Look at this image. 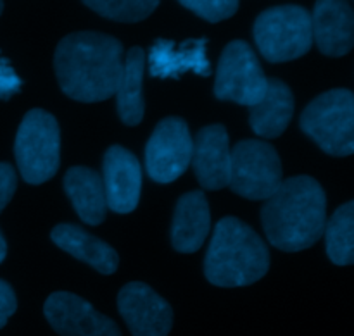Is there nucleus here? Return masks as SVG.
<instances>
[{"instance_id": "obj_1", "label": "nucleus", "mask_w": 354, "mask_h": 336, "mask_svg": "<svg viewBox=\"0 0 354 336\" xmlns=\"http://www.w3.org/2000/svg\"><path fill=\"white\" fill-rule=\"evenodd\" d=\"M55 76L73 100L92 103L114 97L123 72V45L109 34L78 31L59 41Z\"/></svg>"}, {"instance_id": "obj_2", "label": "nucleus", "mask_w": 354, "mask_h": 336, "mask_svg": "<svg viewBox=\"0 0 354 336\" xmlns=\"http://www.w3.org/2000/svg\"><path fill=\"white\" fill-rule=\"evenodd\" d=\"M266 238L283 252H301L324 237L327 224V197L311 176L283 179L261 209Z\"/></svg>"}, {"instance_id": "obj_3", "label": "nucleus", "mask_w": 354, "mask_h": 336, "mask_svg": "<svg viewBox=\"0 0 354 336\" xmlns=\"http://www.w3.org/2000/svg\"><path fill=\"white\" fill-rule=\"evenodd\" d=\"M270 252L259 235L234 216L218 221L204 257V275L214 286L239 288L265 278Z\"/></svg>"}, {"instance_id": "obj_4", "label": "nucleus", "mask_w": 354, "mask_h": 336, "mask_svg": "<svg viewBox=\"0 0 354 336\" xmlns=\"http://www.w3.org/2000/svg\"><path fill=\"white\" fill-rule=\"evenodd\" d=\"M17 169L30 185H41L61 164V131L55 117L44 109L28 110L14 141Z\"/></svg>"}, {"instance_id": "obj_5", "label": "nucleus", "mask_w": 354, "mask_h": 336, "mask_svg": "<svg viewBox=\"0 0 354 336\" xmlns=\"http://www.w3.org/2000/svg\"><path fill=\"white\" fill-rule=\"evenodd\" d=\"M301 130L318 147L334 157L354 152V97L349 90L335 88L318 95L301 114Z\"/></svg>"}, {"instance_id": "obj_6", "label": "nucleus", "mask_w": 354, "mask_h": 336, "mask_svg": "<svg viewBox=\"0 0 354 336\" xmlns=\"http://www.w3.org/2000/svg\"><path fill=\"white\" fill-rule=\"evenodd\" d=\"M254 40L268 62L303 57L313 45L310 10L294 3L263 10L254 21Z\"/></svg>"}, {"instance_id": "obj_7", "label": "nucleus", "mask_w": 354, "mask_h": 336, "mask_svg": "<svg viewBox=\"0 0 354 336\" xmlns=\"http://www.w3.org/2000/svg\"><path fill=\"white\" fill-rule=\"evenodd\" d=\"M282 162L270 144L242 140L230 150L232 192L248 200H268L282 185Z\"/></svg>"}, {"instance_id": "obj_8", "label": "nucleus", "mask_w": 354, "mask_h": 336, "mask_svg": "<svg viewBox=\"0 0 354 336\" xmlns=\"http://www.w3.org/2000/svg\"><path fill=\"white\" fill-rule=\"evenodd\" d=\"M268 78L251 45L234 40L225 47L214 79V97L223 102L252 107L265 97Z\"/></svg>"}, {"instance_id": "obj_9", "label": "nucleus", "mask_w": 354, "mask_h": 336, "mask_svg": "<svg viewBox=\"0 0 354 336\" xmlns=\"http://www.w3.org/2000/svg\"><path fill=\"white\" fill-rule=\"evenodd\" d=\"M194 140L182 117L158 123L145 147V169L154 181L166 185L178 179L192 161Z\"/></svg>"}, {"instance_id": "obj_10", "label": "nucleus", "mask_w": 354, "mask_h": 336, "mask_svg": "<svg viewBox=\"0 0 354 336\" xmlns=\"http://www.w3.org/2000/svg\"><path fill=\"white\" fill-rule=\"evenodd\" d=\"M45 319L61 336H121L120 328L82 297L55 292L45 300Z\"/></svg>"}, {"instance_id": "obj_11", "label": "nucleus", "mask_w": 354, "mask_h": 336, "mask_svg": "<svg viewBox=\"0 0 354 336\" xmlns=\"http://www.w3.org/2000/svg\"><path fill=\"white\" fill-rule=\"evenodd\" d=\"M118 309L133 336H168L173 309L149 285L133 281L118 293Z\"/></svg>"}, {"instance_id": "obj_12", "label": "nucleus", "mask_w": 354, "mask_h": 336, "mask_svg": "<svg viewBox=\"0 0 354 336\" xmlns=\"http://www.w3.org/2000/svg\"><path fill=\"white\" fill-rule=\"evenodd\" d=\"M106 204L113 213L130 214L137 209L142 190V168L138 159L121 145L107 148L102 164Z\"/></svg>"}, {"instance_id": "obj_13", "label": "nucleus", "mask_w": 354, "mask_h": 336, "mask_svg": "<svg viewBox=\"0 0 354 336\" xmlns=\"http://www.w3.org/2000/svg\"><path fill=\"white\" fill-rule=\"evenodd\" d=\"M192 164L204 190H223L230 183V144L223 124L203 128L194 138Z\"/></svg>"}, {"instance_id": "obj_14", "label": "nucleus", "mask_w": 354, "mask_h": 336, "mask_svg": "<svg viewBox=\"0 0 354 336\" xmlns=\"http://www.w3.org/2000/svg\"><path fill=\"white\" fill-rule=\"evenodd\" d=\"M311 31L318 50L324 55L341 57L354 45V12L348 2L320 0L311 16Z\"/></svg>"}, {"instance_id": "obj_15", "label": "nucleus", "mask_w": 354, "mask_h": 336, "mask_svg": "<svg viewBox=\"0 0 354 336\" xmlns=\"http://www.w3.org/2000/svg\"><path fill=\"white\" fill-rule=\"evenodd\" d=\"M206 38L187 40L176 45L173 40L159 38L149 52V71L154 78H180L183 72L194 71L199 76H211L206 57Z\"/></svg>"}, {"instance_id": "obj_16", "label": "nucleus", "mask_w": 354, "mask_h": 336, "mask_svg": "<svg viewBox=\"0 0 354 336\" xmlns=\"http://www.w3.org/2000/svg\"><path fill=\"white\" fill-rule=\"evenodd\" d=\"M211 230L209 204L201 190L183 193L175 207L171 245L180 254H194L203 247Z\"/></svg>"}, {"instance_id": "obj_17", "label": "nucleus", "mask_w": 354, "mask_h": 336, "mask_svg": "<svg viewBox=\"0 0 354 336\" xmlns=\"http://www.w3.org/2000/svg\"><path fill=\"white\" fill-rule=\"evenodd\" d=\"M50 238L61 250L86 262L100 275H113L120 266V255L111 245L75 224H57L52 230Z\"/></svg>"}, {"instance_id": "obj_18", "label": "nucleus", "mask_w": 354, "mask_h": 336, "mask_svg": "<svg viewBox=\"0 0 354 336\" xmlns=\"http://www.w3.org/2000/svg\"><path fill=\"white\" fill-rule=\"evenodd\" d=\"M294 114V95L279 78L268 79L266 93L249 107V124L258 137L277 138L287 130Z\"/></svg>"}, {"instance_id": "obj_19", "label": "nucleus", "mask_w": 354, "mask_h": 336, "mask_svg": "<svg viewBox=\"0 0 354 336\" xmlns=\"http://www.w3.org/2000/svg\"><path fill=\"white\" fill-rule=\"evenodd\" d=\"M64 192L83 223L99 226L106 219V192L99 172L83 166L69 168L64 176Z\"/></svg>"}, {"instance_id": "obj_20", "label": "nucleus", "mask_w": 354, "mask_h": 336, "mask_svg": "<svg viewBox=\"0 0 354 336\" xmlns=\"http://www.w3.org/2000/svg\"><path fill=\"white\" fill-rule=\"evenodd\" d=\"M145 62H147V54L142 47H131L127 52L123 72L114 93L118 114L127 126H137L144 119L145 102L142 95V83H144Z\"/></svg>"}, {"instance_id": "obj_21", "label": "nucleus", "mask_w": 354, "mask_h": 336, "mask_svg": "<svg viewBox=\"0 0 354 336\" xmlns=\"http://www.w3.org/2000/svg\"><path fill=\"white\" fill-rule=\"evenodd\" d=\"M327 255L334 264L349 266L354 262V202H346L325 224Z\"/></svg>"}, {"instance_id": "obj_22", "label": "nucleus", "mask_w": 354, "mask_h": 336, "mask_svg": "<svg viewBox=\"0 0 354 336\" xmlns=\"http://www.w3.org/2000/svg\"><path fill=\"white\" fill-rule=\"evenodd\" d=\"M88 9L118 23H138L158 9V0H86Z\"/></svg>"}, {"instance_id": "obj_23", "label": "nucleus", "mask_w": 354, "mask_h": 336, "mask_svg": "<svg viewBox=\"0 0 354 336\" xmlns=\"http://www.w3.org/2000/svg\"><path fill=\"white\" fill-rule=\"evenodd\" d=\"M180 3L209 23L228 19L239 10V2L235 0H182Z\"/></svg>"}, {"instance_id": "obj_24", "label": "nucleus", "mask_w": 354, "mask_h": 336, "mask_svg": "<svg viewBox=\"0 0 354 336\" xmlns=\"http://www.w3.org/2000/svg\"><path fill=\"white\" fill-rule=\"evenodd\" d=\"M17 188L16 169L9 162H0V213L12 200Z\"/></svg>"}, {"instance_id": "obj_25", "label": "nucleus", "mask_w": 354, "mask_h": 336, "mask_svg": "<svg viewBox=\"0 0 354 336\" xmlns=\"http://www.w3.org/2000/svg\"><path fill=\"white\" fill-rule=\"evenodd\" d=\"M23 86L19 76L14 72L6 59H0V99L9 100L14 93H17Z\"/></svg>"}, {"instance_id": "obj_26", "label": "nucleus", "mask_w": 354, "mask_h": 336, "mask_svg": "<svg viewBox=\"0 0 354 336\" xmlns=\"http://www.w3.org/2000/svg\"><path fill=\"white\" fill-rule=\"evenodd\" d=\"M17 300L12 286L0 279V330L7 324L9 317L16 313Z\"/></svg>"}, {"instance_id": "obj_27", "label": "nucleus", "mask_w": 354, "mask_h": 336, "mask_svg": "<svg viewBox=\"0 0 354 336\" xmlns=\"http://www.w3.org/2000/svg\"><path fill=\"white\" fill-rule=\"evenodd\" d=\"M6 255H7V241H6V238H3L2 231H0V264L3 262Z\"/></svg>"}, {"instance_id": "obj_28", "label": "nucleus", "mask_w": 354, "mask_h": 336, "mask_svg": "<svg viewBox=\"0 0 354 336\" xmlns=\"http://www.w3.org/2000/svg\"><path fill=\"white\" fill-rule=\"evenodd\" d=\"M2 10H3V3L0 2V14H2Z\"/></svg>"}]
</instances>
